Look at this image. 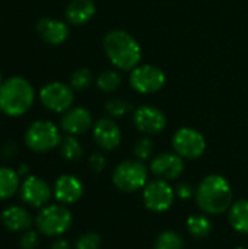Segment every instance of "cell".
<instances>
[{"label": "cell", "instance_id": "1", "mask_svg": "<svg viewBox=\"0 0 248 249\" xmlns=\"http://www.w3.org/2000/svg\"><path fill=\"white\" fill-rule=\"evenodd\" d=\"M194 196L197 206L206 214H222L229 210L234 203L232 187L228 179L219 174L205 177L200 181Z\"/></svg>", "mask_w": 248, "mask_h": 249}, {"label": "cell", "instance_id": "2", "mask_svg": "<svg viewBox=\"0 0 248 249\" xmlns=\"http://www.w3.org/2000/svg\"><path fill=\"white\" fill-rule=\"evenodd\" d=\"M104 51L114 67L120 70H133L142 58V48L136 38L127 31L114 29L104 38Z\"/></svg>", "mask_w": 248, "mask_h": 249}, {"label": "cell", "instance_id": "3", "mask_svg": "<svg viewBox=\"0 0 248 249\" xmlns=\"http://www.w3.org/2000/svg\"><path fill=\"white\" fill-rule=\"evenodd\" d=\"M34 99V88L23 77H9L0 86V111L9 117H19L28 112Z\"/></svg>", "mask_w": 248, "mask_h": 249}, {"label": "cell", "instance_id": "4", "mask_svg": "<svg viewBox=\"0 0 248 249\" xmlns=\"http://www.w3.org/2000/svg\"><path fill=\"white\" fill-rule=\"evenodd\" d=\"M72 223V213L64 204H47L38 212L35 217L38 232L51 238L66 233L70 229Z\"/></svg>", "mask_w": 248, "mask_h": 249}, {"label": "cell", "instance_id": "5", "mask_svg": "<svg viewBox=\"0 0 248 249\" xmlns=\"http://www.w3.org/2000/svg\"><path fill=\"white\" fill-rule=\"evenodd\" d=\"M61 134L58 127L47 120H38L32 123L25 133V144L28 149L37 153H45L60 146Z\"/></svg>", "mask_w": 248, "mask_h": 249}, {"label": "cell", "instance_id": "6", "mask_svg": "<svg viewBox=\"0 0 248 249\" xmlns=\"http://www.w3.org/2000/svg\"><path fill=\"white\" fill-rule=\"evenodd\" d=\"M148 168L142 160H124L113 172V184L123 193H136L148 184Z\"/></svg>", "mask_w": 248, "mask_h": 249}, {"label": "cell", "instance_id": "7", "mask_svg": "<svg viewBox=\"0 0 248 249\" xmlns=\"http://www.w3.org/2000/svg\"><path fill=\"white\" fill-rule=\"evenodd\" d=\"M143 203L148 210L153 213H164L168 212L175 200V190L170 185L165 179H155L149 181L142 193Z\"/></svg>", "mask_w": 248, "mask_h": 249}, {"label": "cell", "instance_id": "8", "mask_svg": "<svg viewBox=\"0 0 248 249\" xmlns=\"http://www.w3.org/2000/svg\"><path fill=\"white\" fill-rule=\"evenodd\" d=\"M165 80H167L165 73L159 67L152 66V64L137 66L130 73L132 88L136 92L145 93V95H151V93L161 90L165 85Z\"/></svg>", "mask_w": 248, "mask_h": 249}, {"label": "cell", "instance_id": "9", "mask_svg": "<svg viewBox=\"0 0 248 249\" xmlns=\"http://www.w3.org/2000/svg\"><path fill=\"white\" fill-rule=\"evenodd\" d=\"M172 147L183 159H199L206 152V140L200 131L183 127L174 134Z\"/></svg>", "mask_w": 248, "mask_h": 249}, {"label": "cell", "instance_id": "10", "mask_svg": "<svg viewBox=\"0 0 248 249\" xmlns=\"http://www.w3.org/2000/svg\"><path fill=\"white\" fill-rule=\"evenodd\" d=\"M39 99L47 109L53 112H66L72 108L75 95L72 86L61 82H51L39 90Z\"/></svg>", "mask_w": 248, "mask_h": 249}, {"label": "cell", "instance_id": "11", "mask_svg": "<svg viewBox=\"0 0 248 249\" xmlns=\"http://www.w3.org/2000/svg\"><path fill=\"white\" fill-rule=\"evenodd\" d=\"M19 196L25 204L31 207L42 209L50 203L53 197V190L45 179L37 175H29L20 182Z\"/></svg>", "mask_w": 248, "mask_h": 249}, {"label": "cell", "instance_id": "12", "mask_svg": "<svg viewBox=\"0 0 248 249\" xmlns=\"http://www.w3.org/2000/svg\"><path fill=\"white\" fill-rule=\"evenodd\" d=\"M133 123L140 133L151 136V134H158L165 128L167 117L156 107L142 105L134 111Z\"/></svg>", "mask_w": 248, "mask_h": 249}, {"label": "cell", "instance_id": "13", "mask_svg": "<svg viewBox=\"0 0 248 249\" xmlns=\"http://www.w3.org/2000/svg\"><path fill=\"white\" fill-rule=\"evenodd\" d=\"M151 171L159 179L165 181H175L181 177L184 171V160L177 153H161L153 158L151 163Z\"/></svg>", "mask_w": 248, "mask_h": 249}, {"label": "cell", "instance_id": "14", "mask_svg": "<svg viewBox=\"0 0 248 249\" xmlns=\"http://www.w3.org/2000/svg\"><path fill=\"white\" fill-rule=\"evenodd\" d=\"M53 196L60 204H75L83 196V184L77 177L64 174L56 179L53 187Z\"/></svg>", "mask_w": 248, "mask_h": 249}, {"label": "cell", "instance_id": "15", "mask_svg": "<svg viewBox=\"0 0 248 249\" xmlns=\"http://www.w3.org/2000/svg\"><path fill=\"white\" fill-rule=\"evenodd\" d=\"M94 140L102 150H114L121 143V131L113 118H99L94 125Z\"/></svg>", "mask_w": 248, "mask_h": 249}, {"label": "cell", "instance_id": "16", "mask_svg": "<svg viewBox=\"0 0 248 249\" xmlns=\"http://www.w3.org/2000/svg\"><path fill=\"white\" fill-rule=\"evenodd\" d=\"M92 127V115L86 108H70L61 117V128L69 136H79Z\"/></svg>", "mask_w": 248, "mask_h": 249}, {"label": "cell", "instance_id": "17", "mask_svg": "<svg viewBox=\"0 0 248 249\" xmlns=\"http://www.w3.org/2000/svg\"><path fill=\"white\" fill-rule=\"evenodd\" d=\"M37 31L39 36L50 45H60L66 41L69 35V26L58 19L42 18L37 23Z\"/></svg>", "mask_w": 248, "mask_h": 249}, {"label": "cell", "instance_id": "18", "mask_svg": "<svg viewBox=\"0 0 248 249\" xmlns=\"http://www.w3.org/2000/svg\"><path fill=\"white\" fill-rule=\"evenodd\" d=\"M1 223L10 232H26L32 226V217L26 209L10 206L1 212Z\"/></svg>", "mask_w": 248, "mask_h": 249}, {"label": "cell", "instance_id": "19", "mask_svg": "<svg viewBox=\"0 0 248 249\" xmlns=\"http://www.w3.org/2000/svg\"><path fill=\"white\" fill-rule=\"evenodd\" d=\"M96 12L94 0H72L66 7V18L73 25L88 23Z\"/></svg>", "mask_w": 248, "mask_h": 249}, {"label": "cell", "instance_id": "20", "mask_svg": "<svg viewBox=\"0 0 248 249\" xmlns=\"http://www.w3.org/2000/svg\"><path fill=\"white\" fill-rule=\"evenodd\" d=\"M20 188V175L18 171L0 166V200L12 198Z\"/></svg>", "mask_w": 248, "mask_h": 249}, {"label": "cell", "instance_id": "21", "mask_svg": "<svg viewBox=\"0 0 248 249\" xmlns=\"http://www.w3.org/2000/svg\"><path fill=\"white\" fill-rule=\"evenodd\" d=\"M229 223L238 233L248 235V200H238L232 203L228 214Z\"/></svg>", "mask_w": 248, "mask_h": 249}, {"label": "cell", "instance_id": "22", "mask_svg": "<svg viewBox=\"0 0 248 249\" xmlns=\"http://www.w3.org/2000/svg\"><path fill=\"white\" fill-rule=\"evenodd\" d=\"M187 231L193 238L197 239H205L210 235L212 232V222L209 217L203 214H193L187 219L186 222Z\"/></svg>", "mask_w": 248, "mask_h": 249}, {"label": "cell", "instance_id": "23", "mask_svg": "<svg viewBox=\"0 0 248 249\" xmlns=\"http://www.w3.org/2000/svg\"><path fill=\"white\" fill-rule=\"evenodd\" d=\"M60 153L69 162H77L83 156V147L75 136H67L60 143Z\"/></svg>", "mask_w": 248, "mask_h": 249}, {"label": "cell", "instance_id": "24", "mask_svg": "<svg viewBox=\"0 0 248 249\" xmlns=\"http://www.w3.org/2000/svg\"><path fill=\"white\" fill-rule=\"evenodd\" d=\"M184 241L181 235H178L174 231H165L159 233V236L155 241L153 249H183Z\"/></svg>", "mask_w": 248, "mask_h": 249}, {"label": "cell", "instance_id": "25", "mask_svg": "<svg viewBox=\"0 0 248 249\" xmlns=\"http://www.w3.org/2000/svg\"><path fill=\"white\" fill-rule=\"evenodd\" d=\"M96 85L102 92H114L121 85V76L115 70H104L96 77Z\"/></svg>", "mask_w": 248, "mask_h": 249}, {"label": "cell", "instance_id": "26", "mask_svg": "<svg viewBox=\"0 0 248 249\" xmlns=\"http://www.w3.org/2000/svg\"><path fill=\"white\" fill-rule=\"evenodd\" d=\"M133 109L132 102L124 98H113L105 102V111L111 118H121Z\"/></svg>", "mask_w": 248, "mask_h": 249}, {"label": "cell", "instance_id": "27", "mask_svg": "<svg viewBox=\"0 0 248 249\" xmlns=\"http://www.w3.org/2000/svg\"><path fill=\"white\" fill-rule=\"evenodd\" d=\"M92 71L86 67H82V69H77L72 73L70 76V86L75 89V90H83L86 88L91 86L92 83Z\"/></svg>", "mask_w": 248, "mask_h": 249}, {"label": "cell", "instance_id": "28", "mask_svg": "<svg viewBox=\"0 0 248 249\" xmlns=\"http://www.w3.org/2000/svg\"><path fill=\"white\" fill-rule=\"evenodd\" d=\"M155 150V143L151 137H140L137 139V142L134 143V147H133V152H134V156L139 159V160H146L152 156Z\"/></svg>", "mask_w": 248, "mask_h": 249}, {"label": "cell", "instance_id": "29", "mask_svg": "<svg viewBox=\"0 0 248 249\" xmlns=\"http://www.w3.org/2000/svg\"><path fill=\"white\" fill-rule=\"evenodd\" d=\"M101 236L95 232H88L79 236V239L75 244V249H99L101 247Z\"/></svg>", "mask_w": 248, "mask_h": 249}, {"label": "cell", "instance_id": "30", "mask_svg": "<svg viewBox=\"0 0 248 249\" xmlns=\"http://www.w3.org/2000/svg\"><path fill=\"white\" fill-rule=\"evenodd\" d=\"M19 245H20V248L22 249L37 248V247L39 245V235H38V232H35V231H32V229H28L26 232H23Z\"/></svg>", "mask_w": 248, "mask_h": 249}, {"label": "cell", "instance_id": "31", "mask_svg": "<svg viewBox=\"0 0 248 249\" xmlns=\"http://www.w3.org/2000/svg\"><path fill=\"white\" fill-rule=\"evenodd\" d=\"M88 163H89V168L94 172H96V174L102 172L107 168V159H105V156L102 153H94V155H91Z\"/></svg>", "mask_w": 248, "mask_h": 249}, {"label": "cell", "instance_id": "32", "mask_svg": "<svg viewBox=\"0 0 248 249\" xmlns=\"http://www.w3.org/2000/svg\"><path fill=\"white\" fill-rule=\"evenodd\" d=\"M193 194H196V191L191 188V185H189V184H186V182L178 184L177 188H175V196L180 197V198H183V200L190 198Z\"/></svg>", "mask_w": 248, "mask_h": 249}, {"label": "cell", "instance_id": "33", "mask_svg": "<svg viewBox=\"0 0 248 249\" xmlns=\"http://www.w3.org/2000/svg\"><path fill=\"white\" fill-rule=\"evenodd\" d=\"M15 153H16V146L13 143H6L3 146V152H1L3 158H9L10 159V158L15 156Z\"/></svg>", "mask_w": 248, "mask_h": 249}, {"label": "cell", "instance_id": "34", "mask_svg": "<svg viewBox=\"0 0 248 249\" xmlns=\"http://www.w3.org/2000/svg\"><path fill=\"white\" fill-rule=\"evenodd\" d=\"M50 249H70V244L66 239H56Z\"/></svg>", "mask_w": 248, "mask_h": 249}, {"label": "cell", "instance_id": "35", "mask_svg": "<svg viewBox=\"0 0 248 249\" xmlns=\"http://www.w3.org/2000/svg\"><path fill=\"white\" fill-rule=\"evenodd\" d=\"M18 174L22 177V175H26V177H29V168H28V165H25V163H22L20 166H19V169H18Z\"/></svg>", "mask_w": 248, "mask_h": 249}, {"label": "cell", "instance_id": "36", "mask_svg": "<svg viewBox=\"0 0 248 249\" xmlns=\"http://www.w3.org/2000/svg\"><path fill=\"white\" fill-rule=\"evenodd\" d=\"M1 83H3V79H1V73H0V86H1Z\"/></svg>", "mask_w": 248, "mask_h": 249}, {"label": "cell", "instance_id": "37", "mask_svg": "<svg viewBox=\"0 0 248 249\" xmlns=\"http://www.w3.org/2000/svg\"><path fill=\"white\" fill-rule=\"evenodd\" d=\"M235 249H247V248H244V247H238V248H235Z\"/></svg>", "mask_w": 248, "mask_h": 249}]
</instances>
